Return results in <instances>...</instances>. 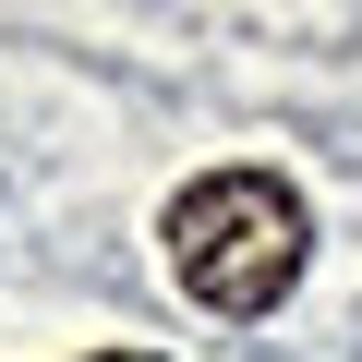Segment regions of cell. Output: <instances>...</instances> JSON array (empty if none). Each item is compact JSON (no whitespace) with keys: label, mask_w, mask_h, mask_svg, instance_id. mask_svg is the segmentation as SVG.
<instances>
[{"label":"cell","mask_w":362,"mask_h":362,"mask_svg":"<svg viewBox=\"0 0 362 362\" xmlns=\"http://www.w3.org/2000/svg\"><path fill=\"white\" fill-rule=\"evenodd\" d=\"M109 362H145V350H109Z\"/></svg>","instance_id":"obj_2"},{"label":"cell","mask_w":362,"mask_h":362,"mask_svg":"<svg viewBox=\"0 0 362 362\" xmlns=\"http://www.w3.org/2000/svg\"><path fill=\"white\" fill-rule=\"evenodd\" d=\"M169 278L194 290L206 314H278L302 254H314V218L278 169H206L169 194Z\"/></svg>","instance_id":"obj_1"}]
</instances>
